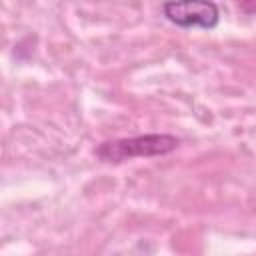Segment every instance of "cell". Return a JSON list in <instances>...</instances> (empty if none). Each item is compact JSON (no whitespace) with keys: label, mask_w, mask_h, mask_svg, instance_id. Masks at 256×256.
<instances>
[{"label":"cell","mask_w":256,"mask_h":256,"mask_svg":"<svg viewBox=\"0 0 256 256\" xmlns=\"http://www.w3.org/2000/svg\"><path fill=\"white\" fill-rule=\"evenodd\" d=\"M180 140L172 134H142L118 140H106L96 148L102 162H124L132 158H154L170 154L178 148Z\"/></svg>","instance_id":"1"},{"label":"cell","mask_w":256,"mask_h":256,"mask_svg":"<svg viewBox=\"0 0 256 256\" xmlns=\"http://www.w3.org/2000/svg\"><path fill=\"white\" fill-rule=\"evenodd\" d=\"M162 14L178 28L212 30L220 22V10L212 0H166Z\"/></svg>","instance_id":"2"}]
</instances>
